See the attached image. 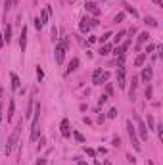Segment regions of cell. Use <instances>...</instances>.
Returning a JSON list of instances; mask_svg holds the SVG:
<instances>
[{
	"instance_id": "obj_1",
	"label": "cell",
	"mask_w": 163,
	"mask_h": 165,
	"mask_svg": "<svg viewBox=\"0 0 163 165\" xmlns=\"http://www.w3.org/2000/svg\"><path fill=\"white\" fill-rule=\"evenodd\" d=\"M39 123H40V104L35 102V107H33V125H31V142H35L39 138Z\"/></svg>"
},
{
	"instance_id": "obj_2",
	"label": "cell",
	"mask_w": 163,
	"mask_h": 165,
	"mask_svg": "<svg viewBox=\"0 0 163 165\" xmlns=\"http://www.w3.org/2000/svg\"><path fill=\"white\" fill-rule=\"evenodd\" d=\"M21 125H23V123L19 121L17 125H15L14 132L8 136V142H6V154H10V152H12L14 148H15V144H17V140H19V135H21Z\"/></svg>"
},
{
	"instance_id": "obj_3",
	"label": "cell",
	"mask_w": 163,
	"mask_h": 165,
	"mask_svg": "<svg viewBox=\"0 0 163 165\" xmlns=\"http://www.w3.org/2000/svg\"><path fill=\"white\" fill-rule=\"evenodd\" d=\"M133 119L136 121V132L140 135V140H148V127H146V123L142 121V117L138 113H133Z\"/></svg>"
},
{
	"instance_id": "obj_4",
	"label": "cell",
	"mask_w": 163,
	"mask_h": 165,
	"mask_svg": "<svg viewBox=\"0 0 163 165\" xmlns=\"http://www.w3.org/2000/svg\"><path fill=\"white\" fill-rule=\"evenodd\" d=\"M127 132H129V136H130V142H133V148L136 152H140V140H138V135H136V129H134V125H133V121H127Z\"/></svg>"
},
{
	"instance_id": "obj_5",
	"label": "cell",
	"mask_w": 163,
	"mask_h": 165,
	"mask_svg": "<svg viewBox=\"0 0 163 165\" xmlns=\"http://www.w3.org/2000/svg\"><path fill=\"white\" fill-rule=\"evenodd\" d=\"M109 79V73L108 71H102V69H96L94 71V75H92V85H96V86H100V85H104Z\"/></svg>"
},
{
	"instance_id": "obj_6",
	"label": "cell",
	"mask_w": 163,
	"mask_h": 165,
	"mask_svg": "<svg viewBox=\"0 0 163 165\" xmlns=\"http://www.w3.org/2000/svg\"><path fill=\"white\" fill-rule=\"evenodd\" d=\"M65 46L64 44H61V42H58L56 44V50H54V58H56V64H64V58H65Z\"/></svg>"
},
{
	"instance_id": "obj_7",
	"label": "cell",
	"mask_w": 163,
	"mask_h": 165,
	"mask_svg": "<svg viewBox=\"0 0 163 165\" xmlns=\"http://www.w3.org/2000/svg\"><path fill=\"white\" fill-rule=\"evenodd\" d=\"M115 75H117V86L119 89H125L127 86V81H125V65H119Z\"/></svg>"
},
{
	"instance_id": "obj_8",
	"label": "cell",
	"mask_w": 163,
	"mask_h": 165,
	"mask_svg": "<svg viewBox=\"0 0 163 165\" xmlns=\"http://www.w3.org/2000/svg\"><path fill=\"white\" fill-rule=\"evenodd\" d=\"M60 131H61V136H64V138H69V136H71V127H69V119H61Z\"/></svg>"
},
{
	"instance_id": "obj_9",
	"label": "cell",
	"mask_w": 163,
	"mask_h": 165,
	"mask_svg": "<svg viewBox=\"0 0 163 165\" xmlns=\"http://www.w3.org/2000/svg\"><path fill=\"white\" fill-rule=\"evenodd\" d=\"M152 77H154V69H152L150 65H148V67H142V75H140V79L144 81L146 85H148V82L152 81Z\"/></svg>"
},
{
	"instance_id": "obj_10",
	"label": "cell",
	"mask_w": 163,
	"mask_h": 165,
	"mask_svg": "<svg viewBox=\"0 0 163 165\" xmlns=\"http://www.w3.org/2000/svg\"><path fill=\"white\" fill-rule=\"evenodd\" d=\"M81 33H88V31L92 29V25H90V17L88 15H85V17H81Z\"/></svg>"
},
{
	"instance_id": "obj_11",
	"label": "cell",
	"mask_w": 163,
	"mask_h": 165,
	"mask_svg": "<svg viewBox=\"0 0 163 165\" xmlns=\"http://www.w3.org/2000/svg\"><path fill=\"white\" fill-rule=\"evenodd\" d=\"M85 8H86V12H90V14L94 15V17H98V15L102 14V10H100L94 2H86V4H85Z\"/></svg>"
},
{
	"instance_id": "obj_12",
	"label": "cell",
	"mask_w": 163,
	"mask_h": 165,
	"mask_svg": "<svg viewBox=\"0 0 163 165\" xmlns=\"http://www.w3.org/2000/svg\"><path fill=\"white\" fill-rule=\"evenodd\" d=\"M19 48L25 52L27 48V27H21V37H19Z\"/></svg>"
},
{
	"instance_id": "obj_13",
	"label": "cell",
	"mask_w": 163,
	"mask_h": 165,
	"mask_svg": "<svg viewBox=\"0 0 163 165\" xmlns=\"http://www.w3.org/2000/svg\"><path fill=\"white\" fill-rule=\"evenodd\" d=\"M14 113H15V100H14V98H10V104H8V113H6L8 121H12V119H14Z\"/></svg>"
},
{
	"instance_id": "obj_14",
	"label": "cell",
	"mask_w": 163,
	"mask_h": 165,
	"mask_svg": "<svg viewBox=\"0 0 163 165\" xmlns=\"http://www.w3.org/2000/svg\"><path fill=\"white\" fill-rule=\"evenodd\" d=\"M77 67H79V58H73V60L69 61V65H67V69H65V75H69V73H73V71H77Z\"/></svg>"
},
{
	"instance_id": "obj_15",
	"label": "cell",
	"mask_w": 163,
	"mask_h": 165,
	"mask_svg": "<svg viewBox=\"0 0 163 165\" xmlns=\"http://www.w3.org/2000/svg\"><path fill=\"white\" fill-rule=\"evenodd\" d=\"M52 14V8L48 6V8H46V10H42V12H40V23H42V25H46V23H48V15Z\"/></svg>"
},
{
	"instance_id": "obj_16",
	"label": "cell",
	"mask_w": 163,
	"mask_h": 165,
	"mask_svg": "<svg viewBox=\"0 0 163 165\" xmlns=\"http://www.w3.org/2000/svg\"><path fill=\"white\" fill-rule=\"evenodd\" d=\"M136 89H138V77H133V85H130V89H129L130 100H134V92H136Z\"/></svg>"
},
{
	"instance_id": "obj_17",
	"label": "cell",
	"mask_w": 163,
	"mask_h": 165,
	"mask_svg": "<svg viewBox=\"0 0 163 165\" xmlns=\"http://www.w3.org/2000/svg\"><path fill=\"white\" fill-rule=\"evenodd\" d=\"M146 58H148V54H144V52L138 54V56H136V60H134V65H136V67H142L144 61H146Z\"/></svg>"
},
{
	"instance_id": "obj_18",
	"label": "cell",
	"mask_w": 163,
	"mask_h": 165,
	"mask_svg": "<svg viewBox=\"0 0 163 165\" xmlns=\"http://www.w3.org/2000/svg\"><path fill=\"white\" fill-rule=\"evenodd\" d=\"M33 107H35V100L31 98V100H29V104H27V110H25V119L33 117Z\"/></svg>"
},
{
	"instance_id": "obj_19",
	"label": "cell",
	"mask_w": 163,
	"mask_h": 165,
	"mask_svg": "<svg viewBox=\"0 0 163 165\" xmlns=\"http://www.w3.org/2000/svg\"><path fill=\"white\" fill-rule=\"evenodd\" d=\"M144 23L148 25V27H154V29H155V27H159V23H157V21H155V17H152V15H146V17H144Z\"/></svg>"
},
{
	"instance_id": "obj_20",
	"label": "cell",
	"mask_w": 163,
	"mask_h": 165,
	"mask_svg": "<svg viewBox=\"0 0 163 165\" xmlns=\"http://www.w3.org/2000/svg\"><path fill=\"white\" fill-rule=\"evenodd\" d=\"M10 81H12V89L17 90L19 89V82H21V81H19V77L15 75V73H10Z\"/></svg>"
},
{
	"instance_id": "obj_21",
	"label": "cell",
	"mask_w": 163,
	"mask_h": 165,
	"mask_svg": "<svg viewBox=\"0 0 163 165\" xmlns=\"http://www.w3.org/2000/svg\"><path fill=\"white\" fill-rule=\"evenodd\" d=\"M146 123H148V125H146V127H148V132L155 131V121H154V117H152L150 113H148V117H146Z\"/></svg>"
},
{
	"instance_id": "obj_22",
	"label": "cell",
	"mask_w": 163,
	"mask_h": 165,
	"mask_svg": "<svg viewBox=\"0 0 163 165\" xmlns=\"http://www.w3.org/2000/svg\"><path fill=\"white\" fill-rule=\"evenodd\" d=\"M2 37H4V42H10V40H12V27H10V25H6Z\"/></svg>"
},
{
	"instance_id": "obj_23",
	"label": "cell",
	"mask_w": 163,
	"mask_h": 165,
	"mask_svg": "<svg viewBox=\"0 0 163 165\" xmlns=\"http://www.w3.org/2000/svg\"><path fill=\"white\" fill-rule=\"evenodd\" d=\"M148 40H150V33H148V31H144V33H140V35H138V44L148 42Z\"/></svg>"
},
{
	"instance_id": "obj_24",
	"label": "cell",
	"mask_w": 163,
	"mask_h": 165,
	"mask_svg": "<svg viewBox=\"0 0 163 165\" xmlns=\"http://www.w3.org/2000/svg\"><path fill=\"white\" fill-rule=\"evenodd\" d=\"M111 52V44H104L102 48H100V56H108Z\"/></svg>"
},
{
	"instance_id": "obj_25",
	"label": "cell",
	"mask_w": 163,
	"mask_h": 165,
	"mask_svg": "<svg viewBox=\"0 0 163 165\" xmlns=\"http://www.w3.org/2000/svg\"><path fill=\"white\" fill-rule=\"evenodd\" d=\"M123 6H125V12L133 14V17H136V19H138V12H136V10H134L133 6H129V4H123Z\"/></svg>"
},
{
	"instance_id": "obj_26",
	"label": "cell",
	"mask_w": 163,
	"mask_h": 165,
	"mask_svg": "<svg viewBox=\"0 0 163 165\" xmlns=\"http://www.w3.org/2000/svg\"><path fill=\"white\" fill-rule=\"evenodd\" d=\"M125 35H127V31H119V33L115 35V39H113V40H115V44H119V42H121V39H123Z\"/></svg>"
},
{
	"instance_id": "obj_27",
	"label": "cell",
	"mask_w": 163,
	"mask_h": 165,
	"mask_svg": "<svg viewBox=\"0 0 163 165\" xmlns=\"http://www.w3.org/2000/svg\"><path fill=\"white\" fill-rule=\"evenodd\" d=\"M109 39H111V33H104V35H102V37H100L98 40H100V44H102V42H108Z\"/></svg>"
},
{
	"instance_id": "obj_28",
	"label": "cell",
	"mask_w": 163,
	"mask_h": 165,
	"mask_svg": "<svg viewBox=\"0 0 163 165\" xmlns=\"http://www.w3.org/2000/svg\"><path fill=\"white\" fill-rule=\"evenodd\" d=\"M123 19H125V12H121V14H117V15L113 17V21H115V23H121Z\"/></svg>"
},
{
	"instance_id": "obj_29",
	"label": "cell",
	"mask_w": 163,
	"mask_h": 165,
	"mask_svg": "<svg viewBox=\"0 0 163 165\" xmlns=\"http://www.w3.org/2000/svg\"><path fill=\"white\" fill-rule=\"evenodd\" d=\"M73 136H75V140H77V142H81V144L85 142V136H83L81 132H77V131H75V132H73Z\"/></svg>"
},
{
	"instance_id": "obj_30",
	"label": "cell",
	"mask_w": 163,
	"mask_h": 165,
	"mask_svg": "<svg viewBox=\"0 0 163 165\" xmlns=\"http://www.w3.org/2000/svg\"><path fill=\"white\" fill-rule=\"evenodd\" d=\"M104 85H106V92L111 96L113 94V85H111V82H104Z\"/></svg>"
},
{
	"instance_id": "obj_31",
	"label": "cell",
	"mask_w": 163,
	"mask_h": 165,
	"mask_svg": "<svg viewBox=\"0 0 163 165\" xmlns=\"http://www.w3.org/2000/svg\"><path fill=\"white\" fill-rule=\"evenodd\" d=\"M155 131H157V136H159V138H163V123H159V125L155 127Z\"/></svg>"
},
{
	"instance_id": "obj_32",
	"label": "cell",
	"mask_w": 163,
	"mask_h": 165,
	"mask_svg": "<svg viewBox=\"0 0 163 165\" xmlns=\"http://www.w3.org/2000/svg\"><path fill=\"white\" fill-rule=\"evenodd\" d=\"M106 102H108V96H106V94H102V96L98 98V106H104Z\"/></svg>"
},
{
	"instance_id": "obj_33",
	"label": "cell",
	"mask_w": 163,
	"mask_h": 165,
	"mask_svg": "<svg viewBox=\"0 0 163 165\" xmlns=\"http://www.w3.org/2000/svg\"><path fill=\"white\" fill-rule=\"evenodd\" d=\"M154 50H155V44H148V46H146V50H144V54H152Z\"/></svg>"
},
{
	"instance_id": "obj_34",
	"label": "cell",
	"mask_w": 163,
	"mask_h": 165,
	"mask_svg": "<svg viewBox=\"0 0 163 165\" xmlns=\"http://www.w3.org/2000/svg\"><path fill=\"white\" fill-rule=\"evenodd\" d=\"M52 40H54V42L58 40V27H56V25L52 27Z\"/></svg>"
},
{
	"instance_id": "obj_35",
	"label": "cell",
	"mask_w": 163,
	"mask_h": 165,
	"mask_svg": "<svg viewBox=\"0 0 163 165\" xmlns=\"http://www.w3.org/2000/svg\"><path fill=\"white\" fill-rule=\"evenodd\" d=\"M152 94H154V89H152V85H148V89H146V98H152Z\"/></svg>"
},
{
	"instance_id": "obj_36",
	"label": "cell",
	"mask_w": 163,
	"mask_h": 165,
	"mask_svg": "<svg viewBox=\"0 0 163 165\" xmlns=\"http://www.w3.org/2000/svg\"><path fill=\"white\" fill-rule=\"evenodd\" d=\"M36 77H39V81H42V77H44V71L40 69V65L36 67Z\"/></svg>"
},
{
	"instance_id": "obj_37",
	"label": "cell",
	"mask_w": 163,
	"mask_h": 165,
	"mask_svg": "<svg viewBox=\"0 0 163 165\" xmlns=\"http://www.w3.org/2000/svg\"><path fill=\"white\" fill-rule=\"evenodd\" d=\"M108 117H109V119L117 117V110H115V107H111V110H109V113H108Z\"/></svg>"
},
{
	"instance_id": "obj_38",
	"label": "cell",
	"mask_w": 163,
	"mask_h": 165,
	"mask_svg": "<svg viewBox=\"0 0 163 165\" xmlns=\"http://www.w3.org/2000/svg\"><path fill=\"white\" fill-rule=\"evenodd\" d=\"M85 152H86V154H88V156H90V157H94V156H96V152H94L92 148H85Z\"/></svg>"
},
{
	"instance_id": "obj_39",
	"label": "cell",
	"mask_w": 163,
	"mask_h": 165,
	"mask_svg": "<svg viewBox=\"0 0 163 165\" xmlns=\"http://www.w3.org/2000/svg\"><path fill=\"white\" fill-rule=\"evenodd\" d=\"M36 165H46V159L44 157H39V159H36Z\"/></svg>"
},
{
	"instance_id": "obj_40",
	"label": "cell",
	"mask_w": 163,
	"mask_h": 165,
	"mask_svg": "<svg viewBox=\"0 0 163 165\" xmlns=\"http://www.w3.org/2000/svg\"><path fill=\"white\" fill-rule=\"evenodd\" d=\"M127 35H130V37H133V35H136V27H130V29L127 31Z\"/></svg>"
},
{
	"instance_id": "obj_41",
	"label": "cell",
	"mask_w": 163,
	"mask_h": 165,
	"mask_svg": "<svg viewBox=\"0 0 163 165\" xmlns=\"http://www.w3.org/2000/svg\"><path fill=\"white\" fill-rule=\"evenodd\" d=\"M35 27H36V29H40V27H42V23H40V19H39V17L35 19Z\"/></svg>"
},
{
	"instance_id": "obj_42",
	"label": "cell",
	"mask_w": 163,
	"mask_h": 165,
	"mask_svg": "<svg viewBox=\"0 0 163 165\" xmlns=\"http://www.w3.org/2000/svg\"><path fill=\"white\" fill-rule=\"evenodd\" d=\"M44 142H46V138H44V136H40V140H39V148H42V146H44Z\"/></svg>"
},
{
	"instance_id": "obj_43",
	"label": "cell",
	"mask_w": 163,
	"mask_h": 165,
	"mask_svg": "<svg viewBox=\"0 0 163 165\" xmlns=\"http://www.w3.org/2000/svg\"><path fill=\"white\" fill-rule=\"evenodd\" d=\"M127 161H129V163H134V161H136V159H134L133 156H130V154H127Z\"/></svg>"
},
{
	"instance_id": "obj_44",
	"label": "cell",
	"mask_w": 163,
	"mask_h": 165,
	"mask_svg": "<svg viewBox=\"0 0 163 165\" xmlns=\"http://www.w3.org/2000/svg\"><path fill=\"white\" fill-rule=\"evenodd\" d=\"M75 161H77V165H88L86 161H83V159H79V157H75Z\"/></svg>"
},
{
	"instance_id": "obj_45",
	"label": "cell",
	"mask_w": 163,
	"mask_h": 165,
	"mask_svg": "<svg viewBox=\"0 0 163 165\" xmlns=\"http://www.w3.org/2000/svg\"><path fill=\"white\" fill-rule=\"evenodd\" d=\"M111 144H113V146H119L121 140H119V138H113V142H111Z\"/></svg>"
},
{
	"instance_id": "obj_46",
	"label": "cell",
	"mask_w": 163,
	"mask_h": 165,
	"mask_svg": "<svg viewBox=\"0 0 163 165\" xmlns=\"http://www.w3.org/2000/svg\"><path fill=\"white\" fill-rule=\"evenodd\" d=\"M4 44H6V42H4V37H2V33H0V48H2Z\"/></svg>"
},
{
	"instance_id": "obj_47",
	"label": "cell",
	"mask_w": 163,
	"mask_h": 165,
	"mask_svg": "<svg viewBox=\"0 0 163 165\" xmlns=\"http://www.w3.org/2000/svg\"><path fill=\"white\" fill-rule=\"evenodd\" d=\"M154 4H157V6H161L163 2H161V0H154Z\"/></svg>"
},
{
	"instance_id": "obj_48",
	"label": "cell",
	"mask_w": 163,
	"mask_h": 165,
	"mask_svg": "<svg viewBox=\"0 0 163 165\" xmlns=\"http://www.w3.org/2000/svg\"><path fill=\"white\" fill-rule=\"evenodd\" d=\"M0 125H2V107H0Z\"/></svg>"
},
{
	"instance_id": "obj_49",
	"label": "cell",
	"mask_w": 163,
	"mask_h": 165,
	"mask_svg": "<svg viewBox=\"0 0 163 165\" xmlns=\"http://www.w3.org/2000/svg\"><path fill=\"white\" fill-rule=\"evenodd\" d=\"M104 165H111V161H109V159H106V161H104Z\"/></svg>"
},
{
	"instance_id": "obj_50",
	"label": "cell",
	"mask_w": 163,
	"mask_h": 165,
	"mask_svg": "<svg viewBox=\"0 0 163 165\" xmlns=\"http://www.w3.org/2000/svg\"><path fill=\"white\" fill-rule=\"evenodd\" d=\"M2 94H4V90H2V89H0V98H2Z\"/></svg>"
},
{
	"instance_id": "obj_51",
	"label": "cell",
	"mask_w": 163,
	"mask_h": 165,
	"mask_svg": "<svg viewBox=\"0 0 163 165\" xmlns=\"http://www.w3.org/2000/svg\"><path fill=\"white\" fill-rule=\"evenodd\" d=\"M94 165H102V163H100V161H94Z\"/></svg>"
}]
</instances>
